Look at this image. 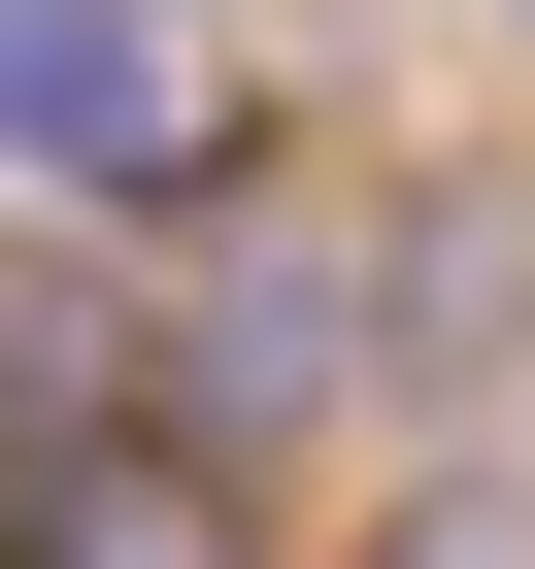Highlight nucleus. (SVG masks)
Returning <instances> with one entry per match:
<instances>
[{"label":"nucleus","mask_w":535,"mask_h":569,"mask_svg":"<svg viewBox=\"0 0 535 569\" xmlns=\"http://www.w3.org/2000/svg\"><path fill=\"white\" fill-rule=\"evenodd\" d=\"M0 201H68V234H201V201H234V68H201V0H0Z\"/></svg>","instance_id":"f257e3e1"}]
</instances>
